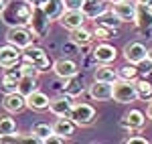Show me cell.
I'll return each mask as SVG.
<instances>
[{"label": "cell", "mask_w": 152, "mask_h": 144, "mask_svg": "<svg viewBox=\"0 0 152 144\" xmlns=\"http://www.w3.org/2000/svg\"><path fill=\"white\" fill-rule=\"evenodd\" d=\"M31 132H35L41 140H45L49 134L53 132V126H49V124H45V122H39V124H35V126L31 128Z\"/></svg>", "instance_id": "obj_31"}, {"label": "cell", "mask_w": 152, "mask_h": 144, "mask_svg": "<svg viewBox=\"0 0 152 144\" xmlns=\"http://www.w3.org/2000/svg\"><path fill=\"white\" fill-rule=\"evenodd\" d=\"M122 55H124V59L128 61V63L138 65V63H142V61L148 57V49L144 47L140 41H130V43H126V45H124Z\"/></svg>", "instance_id": "obj_8"}, {"label": "cell", "mask_w": 152, "mask_h": 144, "mask_svg": "<svg viewBox=\"0 0 152 144\" xmlns=\"http://www.w3.org/2000/svg\"><path fill=\"white\" fill-rule=\"evenodd\" d=\"M136 91H138V99L140 102H150L152 99V81L144 79H136Z\"/></svg>", "instance_id": "obj_26"}, {"label": "cell", "mask_w": 152, "mask_h": 144, "mask_svg": "<svg viewBox=\"0 0 152 144\" xmlns=\"http://www.w3.org/2000/svg\"><path fill=\"white\" fill-rule=\"evenodd\" d=\"M26 108V97L18 91H8L2 97V110L6 114H20Z\"/></svg>", "instance_id": "obj_11"}, {"label": "cell", "mask_w": 152, "mask_h": 144, "mask_svg": "<svg viewBox=\"0 0 152 144\" xmlns=\"http://www.w3.org/2000/svg\"><path fill=\"white\" fill-rule=\"evenodd\" d=\"M110 4H112L110 0H87L83 4V12L87 14L89 20H97L110 12Z\"/></svg>", "instance_id": "obj_16"}, {"label": "cell", "mask_w": 152, "mask_h": 144, "mask_svg": "<svg viewBox=\"0 0 152 144\" xmlns=\"http://www.w3.org/2000/svg\"><path fill=\"white\" fill-rule=\"evenodd\" d=\"M20 77H23V73H20V69H18V65H16V69H14V67L4 69L2 77H0V89H2L4 94H8V91H16Z\"/></svg>", "instance_id": "obj_17"}, {"label": "cell", "mask_w": 152, "mask_h": 144, "mask_svg": "<svg viewBox=\"0 0 152 144\" xmlns=\"http://www.w3.org/2000/svg\"><path fill=\"white\" fill-rule=\"evenodd\" d=\"M134 24L140 31H150L152 29V6H148V4H138Z\"/></svg>", "instance_id": "obj_22"}, {"label": "cell", "mask_w": 152, "mask_h": 144, "mask_svg": "<svg viewBox=\"0 0 152 144\" xmlns=\"http://www.w3.org/2000/svg\"><path fill=\"white\" fill-rule=\"evenodd\" d=\"M49 104H51L49 96L41 89H35L31 96H26V108L33 112H45V110H49Z\"/></svg>", "instance_id": "obj_19"}, {"label": "cell", "mask_w": 152, "mask_h": 144, "mask_svg": "<svg viewBox=\"0 0 152 144\" xmlns=\"http://www.w3.org/2000/svg\"><path fill=\"white\" fill-rule=\"evenodd\" d=\"M87 0H65V8L67 10H83V4Z\"/></svg>", "instance_id": "obj_34"}, {"label": "cell", "mask_w": 152, "mask_h": 144, "mask_svg": "<svg viewBox=\"0 0 152 144\" xmlns=\"http://www.w3.org/2000/svg\"><path fill=\"white\" fill-rule=\"evenodd\" d=\"M110 2H120V0H110Z\"/></svg>", "instance_id": "obj_41"}, {"label": "cell", "mask_w": 152, "mask_h": 144, "mask_svg": "<svg viewBox=\"0 0 152 144\" xmlns=\"http://www.w3.org/2000/svg\"><path fill=\"white\" fill-rule=\"evenodd\" d=\"M148 59L152 61V49H148Z\"/></svg>", "instance_id": "obj_40"}, {"label": "cell", "mask_w": 152, "mask_h": 144, "mask_svg": "<svg viewBox=\"0 0 152 144\" xmlns=\"http://www.w3.org/2000/svg\"><path fill=\"white\" fill-rule=\"evenodd\" d=\"M95 108L91 104H85V102H79V104H73V108L69 112V118L77 126H81V128H87V126H91L95 122Z\"/></svg>", "instance_id": "obj_4"}, {"label": "cell", "mask_w": 152, "mask_h": 144, "mask_svg": "<svg viewBox=\"0 0 152 144\" xmlns=\"http://www.w3.org/2000/svg\"><path fill=\"white\" fill-rule=\"evenodd\" d=\"M23 61V51L14 47L10 43H6L4 47H0V67L8 69V67H16Z\"/></svg>", "instance_id": "obj_10"}, {"label": "cell", "mask_w": 152, "mask_h": 144, "mask_svg": "<svg viewBox=\"0 0 152 144\" xmlns=\"http://www.w3.org/2000/svg\"><path fill=\"white\" fill-rule=\"evenodd\" d=\"M67 81V85H65V94H69V96H79V94H83V85L81 81L77 79V75H73V77H69V79H65Z\"/></svg>", "instance_id": "obj_28"}, {"label": "cell", "mask_w": 152, "mask_h": 144, "mask_svg": "<svg viewBox=\"0 0 152 144\" xmlns=\"http://www.w3.org/2000/svg\"><path fill=\"white\" fill-rule=\"evenodd\" d=\"M4 6H6V0H0V12L4 10Z\"/></svg>", "instance_id": "obj_39"}, {"label": "cell", "mask_w": 152, "mask_h": 144, "mask_svg": "<svg viewBox=\"0 0 152 144\" xmlns=\"http://www.w3.org/2000/svg\"><path fill=\"white\" fill-rule=\"evenodd\" d=\"M16 142H20V134H18V130L0 136V144H16Z\"/></svg>", "instance_id": "obj_32"}, {"label": "cell", "mask_w": 152, "mask_h": 144, "mask_svg": "<svg viewBox=\"0 0 152 144\" xmlns=\"http://www.w3.org/2000/svg\"><path fill=\"white\" fill-rule=\"evenodd\" d=\"M85 20H89V18H87V14L83 10H65L63 16L59 18V24H61L63 29H67V31H73V29L83 26Z\"/></svg>", "instance_id": "obj_13"}, {"label": "cell", "mask_w": 152, "mask_h": 144, "mask_svg": "<svg viewBox=\"0 0 152 144\" xmlns=\"http://www.w3.org/2000/svg\"><path fill=\"white\" fill-rule=\"evenodd\" d=\"M53 73L57 75L59 79H69L73 75H77L79 73V65L75 63L73 59H65V57H61L53 63Z\"/></svg>", "instance_id": "obj_12"}, {"label": "cell", "mask_w": 152, "mask_h": 144, "mask_svg": "<svg viewBox=\"0 0 152 144\" xmlns=\"http://www.w3.org/2000/svg\"><path fill=\"white\" fill-rule=\"evenodd\" d=\"M26 26H28V31L35 37L43 39V37H47L49 31H51V20H49V16L45 14V10H43L41 6H33V14H31V20H28Z\"/></svg>", "instance_id": "obj_5"}, {"label": "cell", "mask_w": 152, "mask_h": 144, "mask_svg": "<svg viewBox=\"0 0 152 144\" xmlns=\"http://www.w3.org/2000/svg\"><path fill=\"white\" fill-rule=\"evenodd\" d=\"M23 61H28L31 65H35V69L39 73L53 71V61H51L49 53L43 47H37V45L24 47L23 49Z\"/></svg>", "instance_id": "obj_2"}, {"label": "cell", "mask_w": 152, "mask_h": 144, "mask_svg": "<svg viewBox=\"0 0 152 144\" xmlns=\"http://www.w3.org/2000/svg\"><path fill=\"white\" fill-rule=\"evenodd\" d=\"M87 94H89L91 99L107 102V99H112V96H114V83H110V81H97V79H95L94 83L89 85Z\"/></svg>", "instance_id": "obj_14"}, {"label": "cell", "mask_w": 152, "mask_h": 144, "mask_svg": "<svg viewBox=\"0 0 152 144\" xmlns=\"http://www.w3.org/2000/svg\"><path fill=\"white\" fill-rule=\"evenodd\" d=\"M75 128H77V124L71 120L69 116H57V120H55V124H53V132L65 136L67 140H69V138H73Z\"/></svg>", "instance_id": "obj_20"}, {"label": "cell", "mask_w": 152, "mask_h": 144, "mask_svg": "<svg viewBox=\"0 0 152 144\" xmlns=\"http://www.w3.org/2000/svg\"><path fill=\"white\" fill-rule=\"evenodd\" d=\"M146 118H148V120H152V99L148 102V106H146Z\"/></svg>", "instance_id": "obj_36"}, {"label": "cell", "mask_w": 152, "mask_h": 144, "mask_svg": "<svg viewBox=\"0 0 152 144\" xmlns=\"http://www.w3.org/2000/svg\"><path fill=\"white\" fill-rule=\"evenodd\" d=\"M138 4H148V6H152V0H136Z\"/></svg>", "instance_id": "obj_38"}, {"label": "cell", "mask_w": 152, "mask_h": 144, "mask_svg": "<svg viewBox=\"0 0 152 144\" xmlns=\"http://www.w3.org/2000/svg\"><path fill=\"white\" fill-rule=\"evenodd\" d=\"M71 108H73V96L69 94H61V96L53 97L49 104V112L53 116H69Z\"/></svg>", "instance_id": "obj_15"}, {"label": "cell", "mask_w": 152, "mask_h": 144, "mask_svg": "<svg viewBox=\"0 0 152 144\" xmlns=\"http://www.w3.org/2000/svg\"><path fill=\"white\" fill-rule=\"evenodd\" d=\"M144 124H146V114L140 112V110H130V112L124 114V118H122V128H126L130 132L140 130Z\"/></svg>", "instance_id": "obj_18"}, {"label": "cell", "mask_w": 152, "mask_h": 144, "mask_svg": "<svg viewBox=\"0 0 152 144\" xmlns=\"http://www.w3.org/2000/svg\"><path fill=\"white\" fill-rule=\"evenodd\" d=\"M71 35V43L73 45H77V47H89L91 43H94V33L89 31V29H85V26H79V29H73V31H69Z\"/></svg>", "instance_id": "obj_21"}, {"label": "cell", "mask_w": 152, "mask_h": 144, "mask_svg": "<svg viewBox=\"0 0 152 144\" xmlns=\"http://www.w3.org/2000/svg\"><path fill=\"white\" fill-rule=\"evenodd\" d=\"M45 14L49 16V20L53 23V20H59L61 16H63V12L67 10L65 8V0H45V4L41 6Z\"/></svg>", "instance_id": "obj_23"}, {"label": "cell", "mask_w": 152, "mask_h": 144, "mask_svg": "<svg viewBox=\"0 0 152 144\" xmlns=\"http://www.w3.org/2000/svg\"><path fill=\"white\" fill-rule=\"evenodd\" d=\"M35 89H39L37 75H23V77H20V81H18V87H16V91H18V94H23V96L26 97V96H31Z\"/></svg>", "instance_id": "obj_24"}, {"label": "cell", "mask_w": 152, "mask_h": 144, "mask_svg": "<svg viewBox=\"0 0 152 144\" xmlns=\"http://www.w3.org/2000/svg\"><path fill=\"white\" fill-rule=\"evenodd\" d=\"M136 10H138L136 0H120V2H112V6H110V12L114 16H118L122 23H134Z\"/></svg>", "instance_id": "obj_6"}, {"label": "cell", "mask_w": 152, "mask_h": 144, "mask_svg": "<svg viewBox=\"0 0 152 144\" xmlns=\"http://www.w3.org/2000/svg\"><path fill=\"white\" fill-rule=\"evenodd\" d=\"M138 77V65H124V67H118V79H136Z\"/></svg>", "instance_id": "obj_27"}, {"label": "cell", "mask_w": 152, "mask_h": 144, "mask_svg": "<svg viewBox=\"0 0 152 144\" xmlns=\"http://www.w3.org/2000/svg\"><path fill=\"white\" fill-rule=\"evenodd\" d=\"M16 132V122L10 116H0V136L2 134H10Z\"/></svg>", "instance_id": "obj_30"}, {"label": "cell", "mask_w": 152, "mask_h": 144, "mask_svg": "<svg viewBox=\"0 0 152 144\" xmlns=\"http://www.w3.org/2000/svg\"><path fill=\"white\" fill-rule=\"evenodd\" d=\"M63 142H67V138L65 136H61V134H57V132H51L43 140V144H63Z\"/></svg>", "instance_id": "obj_33"}, {"label": "cell", "mask_w": 152, "mask_h": 144, "mask_svg": "<svg viewBox=\"0 0 152 144\" xmlns=\"http://www.w3.org/2000/svg\"><path fill=\"white\" fill-rule=\"evenodd\" d=\"M26 2H28L31 6H43V4H45V0H26Z\"/></svg>", "instance_id": "obj_37"}, {"label": "cell", "mask_w": 152, "mask_h": 144, "mask_svg": "<svg viewBox=\"0 0 152 144\" xmlns=\"http://www.w3.org/2000/svg\"><path fill=\"white\" fill-rule=\"evenodd\" d=\"M124 142L126 144H148V140L144 136H128V138H124Z\"/></svg>", "instance_id": "obj_35"}, {"label": "cell", "mask_w": 152, "mask_h": 144, "mask_svg": "<svg viewBox=\"0 0 152 144\" xmlns=\"http://www.w3.org/2000/svg\"><path fill=\"white\" fill-rule=\"evenodd\" d=\"M91 55H94V59L97 61L99 65H112V63L118 59V49L104 41V43H97L94 47Z\"/></svg>", "instance_id": "obj_9"}, {"label": "cell", "mask_w": 152, "mask_h": 144, "mask_svg": "<svg viewBox=\"0 0 152 144\" xmlns=\"http://www.w3.org/2000/svg\"><path fill=\"white\" fill-rule=\"evenodd\" d=\"M94 79L114 83V81L118 79V69L110 67V65H99V67H95V71H94Z\"/></svg>", "instance_id": "obj_25"}, {"label": "cell", "mask_w": 152, "mask_h": 144, "mask_svg": "<svg viewBox=\"0 0 152 144\" xmlns=\"http://www.w3.org/2000/svg\"><path fill=\"white\" fill-rule=\"evenodd\" d=\"M33 14V6L26 0H8L4 10L0 12L2 23L8 26H26Z\"/></svg>", "instance_id": "obj_1"}, {"label": "cell", "mask_w": 152, "mask_h": 144, "mask_svg": "<svg viewBox=\"0 0 152 144\" xmlns=\"http://www.w3.org/2000/svg\"><path fill=\"white\" fill-rule=\"evenodd\" d=\"M114 35H116V29H110V26H105V24H102V23H97V20H95L94 37L102 39V41H107V39H112Z\"/></svg>", "instance_id": "obj_29"}, {"label": "cell", "mask_w": 152, "mask_h": 144, "mask_svg": "<svg viewBox=\"0 0 152 144\" xmlns=\"http://www.w3.org/2000/svg\"><path fill=\"white\" fill-rule=\"evenodd\" d=\"M33 39H35V35L28 31V26H8V31H6V43L18 47L20 51L28 45H33Z\"/></svg>", "instance_id": "obj_7"}, {"label": "cell", "mask_w": 152, "mask_h": 144, "mask_svg": "<svg viewBox=\"0 0 152 144\" xmlns=\"http://www.w3.org/2000/svg\"><path fill=\"white\" fill-rule=\"evenodd\" d=\"M114 102L118 104H132L138 99V91H136V79H116L114 81Z\"/></svg>", "instance_id": "obj_3"}]
</instances>
